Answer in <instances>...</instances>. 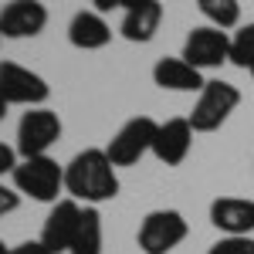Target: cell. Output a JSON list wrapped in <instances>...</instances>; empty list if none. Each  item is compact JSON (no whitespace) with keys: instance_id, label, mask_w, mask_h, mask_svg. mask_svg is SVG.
<instances>
[{"instance_id":"cell-17","label":"cell","mask_w":254,"mask_h":254,"mask_svg":"<svg viewBox=\"0 0 254 254\" xmlns=\"http://www.w3.org/2000/svg\"><path fill=\"white\" fill-rule=\"evenodd\" d=\"M200 14L210 20V27L231 31L241 24V3L237 0H200Z\"/></svg>"},{"instance_id":"cell-1","label":"cell","mask_w":254,"mask_h":254,"mask_svg":"<svg viewBox=\"0 0 254 254\" xmlns=\"http://www.w3.org/2000/svg\"><path fill=\"white\" fill-rule=\"evenodd\" d=\"M64 193L85 207H98L119 196V176L105 149H81L64 166Z\"/></svg>"},{"instance_id":"cell-14","label":"cell","mask_w":254,"mask_h":254,"mask_svg":"<svg viewBox=\"0 0 254 254\" xmlns=\"http://www.w3.org/2000/svg\"><path fill=\"white\" fill-rule=\"evenodd\" d=\"M153 81L166 92H203V71H196L193 64L183 58H159L153 64Z\"/></svg>"},{"instance_id":"cell-26","label":"cell","mask_w":254,"mask_h":254,"mask_svg":"<svg viewBox=\"0 0 254 254\" xmlns=\"http://www.w3.org/2000/svg\"><path fill=\"white\" fill-rule=\"evenodd\" d=\"M251 75H254V68H251Z\"/></svg>"},{"instance_id":"cell-22","label":"cell","mask_w":254,"mask_h":254,"mask_svg":"<svg viewBox=\"0 0 254 254\" xmlns=\"http://www.w3.org/2000/svg\"><path fill=\"white\" fill-rule=\"evenodd\" d=\"M10 254H51L48 248H44V241H24V244H17V248H10Z\"/></svg>"},{"instance_id":"cell-11","label":"cell","mask_w":254,"mask_h":254,"mask_svg":"<svg viewBox=\"0 0 254 254\" xmlns=\"http://www.w3.org/2000/svg\"><path fill=\"white\" fill-rule=\"evenodd\" d=\"M210 224L224 237H251L254 231V200L248 196H217L210 203Z\"/></svg>"},{"instance_id":"cell-25","label":"cell","mask_w":254,"mask_h":254,"mask_svg":"<svg viewBox=\"0 0 254 254\" xmlns=\"http://www.w3.org/2000/svg\"><path fill=\"white\" fill-rule=\"evenodd\" d=\"M0 41H3V34H0Z\"/></svg>"},{"instance_id":"cell-2","label":"cell","mask_w":254,"mask_h":254,"mask_svg":"<svg viewBox=\"0 0 254 254\" xmlns=\"http://www.w3.org/2000/svg\"><path fill=\"white\" fill-rule=\"evenodd\" d=\"M14 190L20 196H31L38 203H58L61 190H64V166H58V159L51 156H34V159H20L17 170L10 173Z\"/></svg>"},{"instance_id":"cell-15","label":"cell","mask_w":254,"mask_h":254,"mask_svg":"<svg viewBox=\"0 0 254 254\" xmlns=\"http://www.w3.org/2000/svg\"><path fill=\"white\" fill-rule=\"evenodd\" d=\"M68 41L78 51H98L112 41V27L105 24V17L98 10H78L68 24Z\"/></svg>"},{"instance_id":"cell-23","label":"cell","mask_w":254,"mask_h":254,"mask_svg":"<svg viewBox=\"0 0 254 254\" xmlns=\"http://www.w3.org/2000/svg\"><path fill=\"white\" fill-rule=\"evenodd\" d=\"M7 109H10V105H7V102L0 98V122H3V116H7Z\"/></svg>"},{"instance_id":"cell-24","label":"cell","mask_w":254,"mask_h":254,"mask_svg":"<svg viewBox=\"0 0 254 254\" xmlns=\"http://www.w3.org/2000/svg\"><path fill=\"white\" fill-rule=\"evenodd\" d=\"M0 254H10V248H7V244H3V241H0Z\"/></svg>"},{"instance_id":"cell-18","label":"cell","mask_w":254,"mask_h":254,"mask_svg":"<svg viewBox=\"0 0 254 254\" xmlns=\"http://www.w3.org/2000/svg\"><path fill=\"white\" fill-rule=\"evenodd\" d=\"M231 64L248 68V71L254 68V20L244 24L234 38H231Z\"/></svg>"},{"instance_id":"cell-3","label":"cell","mask_w":254,"mask_h":254,"mask_svg":"<svg viewBox=\"0 0 254 254\" xmlns=\"http://www.w3.org/2000/svg\"><path fill=\"white\" fill-rule=\"evenodd\" d=\"M190 234V224L187 217L173 210V207H159V210H149L139 224L136 244L142 254H170L173 248H180Z\"/></svg>"},{"instance_id":"cell-5","label":"cell","mask_w":254,"mask_h":254,"mask_svg":"<svg viewBox=\"0 0 254 254\" xmlns=\"http://www.w3.org/2000/svg\"><path fill=\"white\" fill-rule=\"evenodd\" d=\"M156 132H159V122L149 116H136L129 119L116 136L109 139L105 153L112 159V166H136L139 159L146 153H153V142H156Z\"/></svg>"},{"instance_id":"cell-12","label":"cell","mask_w":254,"mask_h":254,"mask_svg":"<svg viewBox=\"0 0 254 254\" xmlns=\"http://www.w3.org/2000/svg\"><path fill=\"white\" fill-rule=\"evenodd\" d=\"M193 149V126L190 119H166L159 122L156 142H153V156L166 166H180Z\"/></svg>"},{"instance_id":"cell-20","label":"cell","mask_w":254,"mask_h":254,"mask_svg":"<svg viewBox=\"0 0 254 254\" xmlns=\"http://www.w3.org/2000/svg\"><path fill=\"white\" fill-rule=\"evenodd\" d=\"M20 207V193L14 190V187H7V183H0V220L7 214H14Z\"/></svg>"},{"instance_id":"cell-7","label":"cell","mask_w":254,"mask_h":254,"mask_svg":"<svg viewBox=\"0 0 254 254\" xmlns=\"http://www.w3.org/2000/svg\"><path fill=\"white\" fill-rule=\"evenodd\" d=\"M51 95V85L38 71L24 68L17 61H0V98L7 105H27V109H44Z\"/></svg>"},{"instance_id":"cell-21","label":"cell","mask_w":254,"mask_h":254,"mask_svg":"<svg viewBox=\"0 0 254 254\" xmlns=\"http://www.w3.org/2000/svg\"><path fill=\"white\" fill-rule=\"evenodd\" d=\"M17 170V149H10L7 142H0V176Z\"/></svg>"},{"instance_id":"cell-16","label":"cell","mask_w":254,"mask_h":254,"mask_svg":"<svg viewBox=\"0 0 254 254\" xmlns=\"http://www.w3.org/2000/svg\"><path fill=\"white\" fill-rule=\"evenodd\" d=\"M102 241H105L102 214H98V207H85L78 231H75V241H71V254H102Z\"/></svg>"},{"instance_id":"cell-10","label":"cell","mask_w":254,"mask_h":254,"mask_svg":"<svg viewBox=\"0 0 254 254\" xmlns=\"http://www.w3.org/2000/svg\"><path fill=\"white\" fill-rule=\"evenodd\" d=\"M48 27V7L38 0H14L0 10V34L10 41L38 38Z\"/></svg>"},{"instance_id":"cell-19","label":"cell","mask_w":254,"mask_h":254,"mask_svg":"<svg viewBox=\"0 0 254 254\" xmlns=\"http://www.w3.org/2000/svg\"><path fill=\"white\" fill-rule=\"evenodd\" d=\"M207 254H254L251 237H220L217 244H210Z\"/></svg>"},{"instance_id":"cell-4","label":"cell","mask_w":254,"mask_h":254,"mask_svg":"<svg viewBox=\"0 0 254 254\" xmlns=\"http://www.w3.org/2000/svg\"><path fill=\"white\" fill-rule=\"evenodd\" d=\"M241 105V88L231 81H207L203 92L196 95L193 112H190V126L193 132H217L227 119L234 116V109Z\"/></svg>"},{"instance_id":"cell-6","label":"cell","mask_w":254,"mask_h":254,"mask_svg":"<svg viewBox=\"0 0 254 254\" xmlns=\"http://www.w3.org/2000/svg\"><path fill=\"white\" fill-rule=\"evenodd\" d=\"M61 139V119L51 109H27L17 122V156L34 159L48 156V149Z\"/></svg>"},{"instance_id":"cell-8","label":"cell","mask_w":254,"mask_h":254,"mask_svg":"<svg viewBox=\"0 0 254 254\" xmlns=\"http://www.w3.org/2000/svg\"><path fill=\"white\" fill-rule=\"evenodd\" d=\"M180 58L187 61V64H193L196 71L220 68L224 61H231V34L220 31V27H210V24H200V27H193L187 34Z\"/></svg>"},{"instance_id":"cell-9","label":"cell","mask_w":254,"mask_h":254,"mask_svg":"<svg viewBox=\"0 0 254 254\" xmlns=\"http://www.w3.org/2000/svg\"><path fill=\"white\" fill-rule=\"evenodd\" d=\"M81 210H85V207H81L78 200H71V196L58 200V203L48 210L44 227H41V241H44V248L51 254L71 251V241H75V231H78Z\"/></svg>"},{"instance_id":"cell-13","label":"cell","mask_w":254,"mask_h":254,"mask_svg":"<svg viewBox=\"0 0 254 254\" xmlns=\"http://www.w3.org/2000/svg\"><path fill=\"white\" fill-rule=\"evenodd\" d=\"M163 24V3L159 0H129L122 14V38L132 44H146L156 38Z\"/></svg>"}]
</instances>
